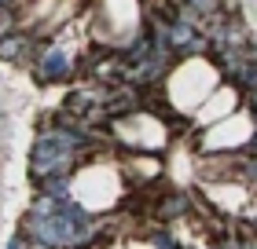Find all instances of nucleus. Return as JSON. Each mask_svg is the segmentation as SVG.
Wrapping results in <instances>:
<instances>
[{
	"instance_id": "1a4fd4ad",
	"label": "nucleus",
	"mask_w": 257,
	"mask_h": 249,
	"mask_svg": "<svg viewBox=\"0 0 257 249\" xmlns=\"http://www.w3.org/2000/svg\"><path fill=\"white\" fill-rule=\"evenodd\" d=\"M22 11H26V15H44V4H37V8H33V4H22ZM52 11H55L59 19H66V15H77V11H85V4H66V8H63V4H52ZM48 33H52V22H44V26L33 33V41L44 44V37H48Z\"/></svg>"
},
{
	"instance_id": "ddd939ff",
	"label": "nucleus",
	"mask_w": 257,
	"mask_h": 249,
	"mask_svg": "<svg viewBox=\"0 0 257 249\" xmlns=\"http://www.w3.org/2000/svg\"><path fill=\"white\" fill-rule=\"evenodd\" d=\"M4 249H30V242H26V234L19 231L15 238H8V242H4Z\"/></svg>"
},
{
	"instance_id": "f03ea898",
	"label": "nucleus",
	"mask_w": 257,
	"mask_h": 249,
	"mask_svg": "<svg viewBox=\"0 0 257 249\" xmlns=\"http://www.w3.org/2000/svg\"><path fill=\"white\" fill-rule=\"evenodd\" d=\"M253 139V117L242 110V114H231L224 121H217L213 128H206L202 139H198V150L202 154H239V147L246 150Z\"/></svg>"
},
{
	"instance_id": "9d476101",
	"label": "nucleus",
	"mask_w": 257,
	"mask_h": 249,
	"mask_svg": "<svg viewBox=\"0 0 257 249\" xmlns=\"http://www.w3.org/2000/svg\"><path fill=\"white\" fill-rule=\"evenodd\" d=\"M19 33V4H4L0 0V41Z\"/></svg>"
},
{
	"instance_id": "423d86ee",
	"label": "nucleus",
	"mask_w": 257,
	"mask_h": 249,
	"mask_svg": "<svg viewBox=\"0 0 257 249\" xmlns=\"http://www.w3.org/2000/svg\"><path fill=\"white\" fill-rule=\"evenodd\" d=\"M162 176V158L158 154H125V161H121V180L125 183H151V180H158Z\"/></svg>"
},
{
	"instance_id": "39448f33",
	"label": "nucleus",
	"mask_w": 257,
	"mask_h": 249,
	"mask_svg": "<svg viewBox=\"0 0 257 249\" xmlns=\"http://www.w3.org/2000/svg\"><path fill=\"white\" fill-rule=\"evenodd\" d=\"M239 99H242V96H239L231 85H220L213 96H209V99L195 110V125H206V121L217 125V121H224V117H231V110H239Z\"/></svg>"
},
{
	"instance_id": "20e7f679",
	"label": "nucleus",
	"mask_w": 257,
	"mask_h": 249,
	"mask_svg": "<svg viewBox=\"0 0 257 249\" xmlns=\"http://www.w3.org/2000/svg\"><path fill=\"white\" fill-rule=\"evenodd\" d=\"M70 55L74 52H66L59 41L37 44V52H33V74H37L41 85H59V81H70L77 74V66H74Z\"/></svg>"
},
{
	"instance_id": "7ed1b4c3",
	"label": "nucleus",
	"mask_w": 257,
	"mask_h": 249,
	"mask_svg": "<svg viewBox=\"0 0 257 249\" xmlns=\"http://www.w3.org/2000/svg\"><path fill=\"white\" fill-rule=\"evenodd\" d=\"M81 154H63L59 147H52L48 143V136H37L33 139V150H30V180L33 183H41V180H48V176H74L81 169Z\"/></svg>"
},
{
	"instance_id": "0eeeda50",
	"label": "nucleus",
	"mask_w": 257,
	"mask_h": 249,
	"mask_svg": "<svg viewBox=\"0 0 257 249\" xmlns=\"http://www.w3.org/2000/svg\"><path fill=\"white\" fill-rule=\"evenodd\" d=\"M33 52H37V41H33V33H11V37L0 41V59L4 63H26L33 66Z\"/></svg>"
},
{
	"instance_id": "9b49d317",
	"label": "nucleus",
	"mask_w": 257,
	"mask_h": 249,
	"mask_svg": "<svg viewBox=\"0 0 257 249\" xmlns=\"http://www.w3.org/2000/svg\"><path fill=\"white\" fill-rule=\"evenodd\" d=\"M147 245H151V249H180L177 234H173L169 227H155V231L147 234Z\"/></svg>"
},
{
	"instance_id": "6e6552de",
	"label": "nucleus",
	"mask_w": 257,
	"mask_h": 249,
	"mask_svg": "<svg viewBox=\"0 0 257 249\" xmlns=\"http://www.w3.org/2000/svg\"><path fill=\"white\" fill-rule=\"evenodd\" d=\"M188 212H191V194H188V191H173V194H166V198L155 205V216L166 220V223L188 216Z\"/></svg>"
},
{
	"instance_id": "2eb2a0df",
	"label": "nucleus",
	"mask_w": 257,
	"mask_h": 249,
	"mask_svg": "<svg viewBox=\"0 0 257 249\" xmlns=\"http://www.w3.org/2000/svg\"><path fill=\"white\" fill-rule=\"evenodd\" d=\"M30 249H52V245H44V242H30Z\"/></svg>"
},
{
	"instance_id": "f257e3e1",
	"label": "nucleus",
	"mask_w": 257,
	"mask_h": 249,
	"mask_svg": "<svg viewBox=\"0 0 257 249\" xmlns=\"http://www.w3.org/2000/svg\"><path fill=\"white\" fill-rule=\"evenodd\" d=\"M110 128H114L118 143L128 154H158L162 147L169 143V128L162 125L151 110H140L133 117H125V121H114Z\"/></svg>"
},
{
	"instance_id": "4468645a",
	"label": "nucleus",
	"mask_w": 257,
	"mask_h": 249,
	"mask_svg": "<svg viewBox=\"0 0 257 249\" xmlns=\"http://www.w3.org/2000/svg\"><path fill=\"white\" fill-rule=\"evenodd\" d=\"M242 249H257V227L242 234Z\"/></svg>"
},
{
	"instance_id": "f8f14e48",
	"label": "nucleus",
	"mask_w": 257,
	"mask_h": 249,
	"mask_svg": "<svg viewBox=\"0 0 257 249\" xmlns=\"http://www.w3.org/2000/svg\"><path fill=\"white\" fill-rule=\"evenodd\" d=\"M213 249H242V234H235V231H224L217 238V245Z\"/></svg>"
}]
</instances>
